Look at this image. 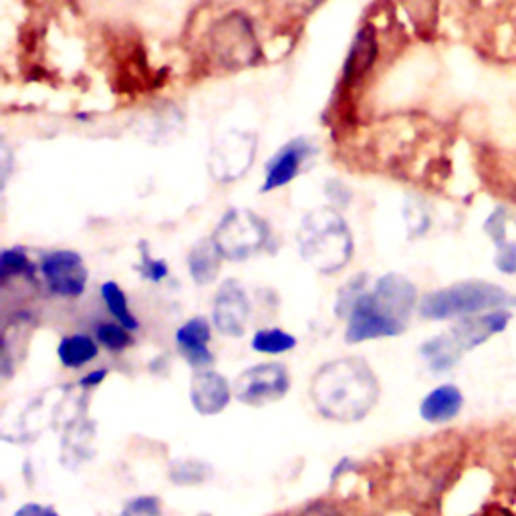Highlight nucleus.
<instances>
[{
    "instance_id": "1",
    "label": "nucleus",
    "mask_w": 516,
    "mask_h": 516,
    "mask_svg": "<svg viewBox=\"0 0 516 516\" xmlns=\"http://www.w3.org/2000/svg\"><path fill=\"white\" fill-rule=\"evenodd\" d=\"M311 400L327 420L361 422L379 400V381L371 365L361 357L333 359L313 375Z\"/></svg>"
},
{
    "instance_id": "2",
    "label": "nucleus",
    "mask_w": 516,
    "mask_h": 516,
    "mask_svg": "<svg viewBox=\"0 0 516 516\" xmlns=\"http://www.w3.org/2000/svg\"><path fill=\"white\" fill-rule=\"evenodd\" d=\"M303 261L323 275L343 271L353 256V236L343 216L333 208L309 212L299 228Z\"/></svg>"
},
{
    "instance_id": "3",
    "label": "nucleus",
    "mask_w": 516,
    "mask_h": 516,
    "mask_svg": "<svg viewBox=\"0 0 516 516\" xmlns=\"http://www.w3.org/2000/svg\"><path fill=\"white\" fill-rule=\"evenodd\" d=\"M512 305H516V297L506 293L502 287L484 281H464L424 295L418 311L424 319L446 321L498 311Z\"/></svg>"
},
{
    "instance_id": "4",
    "label": "nucleus",
    "mask_w": 516,
    "mask_h": 516,
    "mask_svg": "<svg viewBox=\"0 0 516 516\" xmlns=\"http://www.w3.org/2000/svg\"><path fill=\"white\" fill-rule=\"evenodd\" d=\"M269 236V224L261 216L232 208L220 218L212 240L228 261H246L265 248Z\"/></svg>"
},
{
    "instance_id": "5",
    "label": "nucleus",
    "mask_w": 516,
    "mask_h": 516,
    "mask_svg": "<svg viewBox=\"0 0 516 516\" xmlns=\"http://www.w3.org/2000/svg\"><path fill=\"white\" fill-rule=\"evenodd\" d=\"M234 398L246 406H265L283 400L291 390L287 365L279 361L258 363L242 371L234 381Z\"/></svg>"
},
{
    "instance_id": "6",
    "label": "nucleus",
    "mask_w": 516,
    "mask_h": 516,
    "mask_svg": "<svg viewBox=\"0 0 516 516\" xmlns=\"http://www.w3.org/2000/svg\"><path fill=\"white\" fill-rule=\"evenodd\" d=\"M41 275L51 295L75 299L85 293L89 271L75 250L49 252L41 263Z\"/></svg>"
},
{
    "instance_id": "7",
    "label": "nucleus",
    "mask_w": 516,
    "mask_h": 516,
    "mask_svg": "<svg viewBox=\"0 0 516 516\" xmlns=\"http://www.w3.org/2000/svg\"><path fill=\"white\" fill-rule=\"evenodd\" d=\"M404 331H406V325L394 321L392 317H387L373 301V295L363 293L347 317L345 343L357 345V343L373 341V339L398 337Z\"/></svg>"
},
{
    "instance_id": "8",
    "label": "nucleus",
    "mask_w": 516,
    "mask_h": 516,
    "mask_svg": "<svg viewBox=\"0 0 516 516\" xmlns=\"http://www.w3.org/2000/svg\"><path fill=\"white\" fill-rule=\"evenodd\" d=\"M250 317V299L244 291V287L228 279L222 283L214 297V309H212V323L218 329V333L226 337H242L248 325Z\"/></svg>"
},
{
    "instance_id": "9",
    "label": "nucleus",
    "mask_w": 516,
    "mask_h": 516,
    "mask_svg": "<svg viewBox=\"0 0 516 516\" xmlns=\"http://www.w3.org/2000/svg\"><path fill=\"white\" fill-rule=\"evenodd\" d=\"M377 307L394 321L408 327V321L414 313L418 303V289L416 285L406 279L404 275L390 273L377 279L373 291H371Z\"/></svg>"
},
{
    "instance_id": "10",
    "label": "nucleus",
    "mask_w": 516,
    "mask_h": 516,
    "mask_svg": "<svg viewBox=\"0 0 516 516\" xmlns=\"http://www.w3.org/2000/svg\"><path fill=\"white\" fill-rule=\"evenodd\" d=\"M254 158V138L246 134H230L212 152V174L216 180L232 182L246 174Z\"/></svg>"
},
{
    "instance_id": "11",
    "label": "nucleus",
    "mask_w": 516,
    "mask_h": 516,
    "mask_svg": "<svg viewBox=\"0 0 516 516\" xmlns=\"http://www.w3.org/2000/svg\"><path fill=\"white\" fill-rule=\"evenodd\" d=\"M234 390L218 371H198L190 383V402L200 416H218L232 400Z\"/></svg>"
},
{
    "instance_id": "12",
    "label": "nucleus",
    "mask_w": 516,
    "mask_h": 516,
    "mask_svg": "<svg viewBox=\"0 0 516 516\" xmlns=\"http://www.w3.org/2000/svg\"><path fill=\"white\" fill-rule=\"evenodd\" d=\"M313 154L315 148L305 138H297L283 146L267 164L263 192H273L291 184L299 176L303 164H307L313 158Z\"/></svg>"
},
{
    "instance_id": "13",
    "label": "nucleus",
    "mask_w": 516,
    "mask_h": 516,
    "mask_svg": "<svg viewBox=\"0 0 516 516\" xmlns=\"http://www.w3.org/2000/svg\"><path fill=\"white\" fill-rule=\"evenodd\" d=\"M508 321H510V313L504 309L462 317L450 329V335L454 337V341L460 345L462 351H468L486 343L492 335L502 333L508 327Z\"/></svg>"
},
{
    "instance_id": "14",
    "label": "nucleus",
    "mask_w": 516,
    "mask_h": 516,
    "mask_svg": "<svg viewBox=\"0 0 516 516\" xmlns=\"http://www.w3.org/2000/svg\"><path fill=\"white\" fill-rule=\"evenodd\" d=\"M210 339H212V327L204 317H194L176 331V345L180 347L182 357L190 367H196V369H202L214 363V357L208 349Z\"/></svg>"
},
{
    "instance_id": "15",
    "label": "nucleus",
    "mask_w": 516,
    "mask_h": 516,
    "mask_svg": "<svg viewBox=\"0 0 516 516\" xmlns=\"http://www.w3.org/2000/svg\"><path fill=\"white\" fill-rule=\"evenodd\" d=\"M220 27H222V31H216V33H220L218 49L224 51L226 59H236L238 63H250L256 53V43H254V35H252L250 25L246 23V19H240L236 15V17L222 21Z\"/></svg>"
},
{
    "instance_id": "16",
    "label": "nucleus",
    "mask_w": 516,
    "mask_h": 516,
    "mask_svg": "<svg viewBox=\"0 0 516 516\" xmlns=\"http://www.w3.org/2000/svg\"><path fill=\"white\" fill-rule=\"evenodd\" d=\"M464 404V396L452 383H444L432 390L420 404V416L428 424H446L454 420Z\"/></svg>"
},
{
    "instance_id": "17",
    "label": "nucleus",
    "mask_w": 516,
    "mask_h": 516,
    "mask_svg": "<svg viewBox=\"0 0 516 516\" xmlns=\"http://www.w3.org/2000/svg\"><path fill=\"white\" fill-rule=\"evenodd\" d=\"M222 254L212 238L200 240L188 254V271L196 285L204 287L216 281L222 265Z\"/></svg>"
},
{
    "instance_id": "18",
    "label": "nucleus",
    "mask_w": 516,
    "mask_h": 516,
    "mask_svg": "<svg viewBox=\"0 0 516 516\" xmlns=\"http://www.w3.org/2000/svg\"><path fill=\"white\" fill-rule=\"evenodd\" d=\"M377 57V41H375V33L371 27H363L353 45L351 51L345 59V67H343V79L347 83H353L357 79H361L373 65Z\"/></svg>"
},
{
    "instance_id": "19",
    "label": "nucleus",
    "mask_w": 516,
    "mask_h": 516,
    "mask_svg": "<svg viewBox=\"0 0 516 516\" xmlns=\"http://www.w3.org/2000/svg\"><path fill=\"white\" fill-rule=\"evenodd\" d=\"M462 353L464 351L460 349V345L454 341L450 333L438 335L420 347V355L424 357V361L434 373H446L452 367H456L462 359Z\"/></svg>"
},
{
    "instance_id": "20",
    "label": "nucleus",
    "mask_w": 516,
    "mask_h": 516,
    "mask_svg": "<svg viewBox=\"0 0 516 516\" xmlns=\"http://www.w3.org/2000/svg\"><path fill=\"white\" fill-rule=\"evenodd\" d=\"M99 353L97 341L85 333H75V335H67L61 339L59 347H57V355L59 361L69 367V369H81L87 363H91Z\"/></svg>"
},
{
    "instance_id": "21",
    "label": "nucleus",
    "mask_w": 516,
    "mask_h": 516,
    "mask_svg": "<svg viewBox=\"0 0 516 516\" xmlns=\"http://www.w3.org/2000/svg\"><path fill=\"white\" fill-rule=\"evenodd\" d=\"M101 297H103V303L107 305V311L113 315V319L117 323H121L129 331H138L140 329V323L134 317V313L129 311L127 297H125V293L121 291V287L117 283H113V281L103 283L101 285Z\"/></svg>"
},
{
    "instance_id": "22",
    "label": "nucleus",
    "mask_w": 516,
    "mask_h": 516,
    "mask_svg": "<svg viewBox=\"0 0 516 516\" xmlns=\"http://www.w3.org/2000/svg\"><path fill=\"white\" fill-rule=\"evenodd\" d=\"M168 478H170V482H174L176 486L204 484L206 480L212 478V466L206 464V462H202V460H194V458L176 460V462L170 464Z\"/></svg>"
},
{
    "instance_id": "23",
    "label": "nucleus",
    "mask_w": 516,
    "mask_h": 516,
    "mask_svg": "<svg viewBox=\"0 0 516 516\" xmlns=\"http://www.w3.org/2000/svg\"><path fill=\"white\" fill-rule=\"evenodd\" d=\"M25 277L29 281L35 279V265L23 248H7L0 254V281L9 283L11 279Z\"/></svg>"
},
{
    "instance_id": "24",
    "label": "nucleus",
    "mask_w": 516,
    "mask_h": 516,
    "mask_svg": "<svg viewBox=\"0 0 516 516\" xmlns=\"http://www.w3.org/2000/svg\"><path fill=\"white\" fill-rule=\"evenodd\" d=\"M297 339L283 331V329H261L256 331L250 347L258 353H267V355H279V353H287L291 349H295Z\"/></svg>"
},
{
    "instance_id": "25",
    "label": "nucleus",
    "mask_w": 516,
    "mask_h": 516,
    "mask_svg": "<svg viewBox=\"0 0 516 516\" xmlns=\"http://www.w3.org/2000/svg\"><path fill=\"white\" fill-rule=\"evenodd\" d=\"M97 343H101L107 351L119 353L134 343L129 329H125L121 323H99L95 329Z\"/></svg>"
},
{
    "instance_id": "26",
    "label": "nucleus",
    "mask_w": 516,
    "mask_h": 516,
    "mask_svg": "<svg viewBox=\"0 0 516 516\" xmlns=\"http://www.w3.org/2000/svg\"><path fill=\"white\" fill-rule=\"evenodd\" d=\"M365 283H367V277L365 275H359L355 279H351L341 291H339V297H337V303H335V315L339 319H347L353 305L357 303V299L363 295V289H365Z\"/></svg>"
},
{
    "instance_id": "27",
    "label": "nucleus",
    "mask_w": 516,
    "mask_h": 516,
    "mask_svg": "<svg viewBox=\"0 0 516 516\" xmlns=\"http://www.w3.org/2000/svg\"><path fill=\"white\" fill-rule=\"evenodd\" d=\"M121 516H162V504L158 496H136L127 500Z\"/></svg>"
},
{
    "instance_id": "28",
    "label": "nucleus",
    "mask_w": 516,
    "mask_h": 516,
    "mask_svg": "<svg viewBox=\"0 0 516 516\" xmlns=\"http://www.w3.org/2000/svg\"><path fill=\"white\" fill-rule=\"evenodd\" d=\"M140 250H142V265L138 267L140 275H142L144 279L152 281V283H162V281L168 277V273H170V271H168V265H166L164 261H156V258H152V256L148 254V246H146V244H142Z\"/></svg>"
},
{
    "instance_id": "29",
    "label": "nucleus",
    "mask_w": 516,
    "mask_h": 516,
    "mask_svg": "<svg viewBox=\"0 0 516 516\" xmlns=\"http://www.w3.org/2000/svg\"><path fill=\"white\" fill-rule=\"evenodd\" d=\"M506 222H508L506 210H504V208H496V210L488 216V220H486V224H484V230L488 232V236L494 240V244H496L498 248L508 242V240H506Z\"/></svg>"
},
{
    "instance_id": "30",
    "label": "nucleus",
    "mask_w": 516,
    "mask_h": 516,
    "mask_svg": "<svg viewBox=\"0 0 516 516\" xmlns=\"http://www.w3.org/2000/svg\"><path fill=\"white\" fill-rule=\"evenodd\" d=\"M496 269L504 275H516V244L514 242H506L498 248Z\"/></svg>"
},
{
    "instance_id": "31",
    "label": "nucleus",
    "mask_w": 516,
    "mask_h": 516,
    "mask_svg": "<svg viewBox=\"0 0 516 516\" xmlns=\"http://www.w3.org/2000/svg\"><path fill=\"white\" fill-rule=\"evenodd\" d=\"M15 516H61V514L53 506L39 504V502H27L15 512Z\"/></svg>"
},
{
    "instance_id": "32",
    "label": "nucleus",
    "mask_w": 516,
    "mask_h": 516,
    "mask_svg": "<svg viewBox=\"0 0 516 516\" xmlns=\"http://www.w3.org/2000/svg\"><path fill=\"white\" fill-rule=\"evenodd\" d=\"M297 516H343L333 504H327V502H313L309 504L307 508H303L301 514Z\"/></svg>"
},
{
    "instance_id": "33",
    "label": "nucleus",
    "mask_w": 516,
    "mask_h": 516,
    "mask_svg": "<svg viewBox=\"0 0 516 516\" xmlns=\"http://www.w3.org/2000/svg\"><path fill=\"white\" fill-rule=\"evenodd\" d=\"M105 377H107V369H97V371H91V373L83 375V377L79 379V385L83 387V390H93V387H97V385L103 383Z\"/></svg>"
},
{
    "instance_id": "34",
    "label": "nucleus",
    "mask_w": 516,
    "mask_h": 516,
    "mask_svg": "<svg viewBox=\"0 0 516 516\" xmlns=\"http://www.w3.org/2000/svg\"><path fill=\"white\" fill-rule=\"evenodd\" d=\"M200 516H210V514H200Z\"/></svg>"
}]
</instances>
